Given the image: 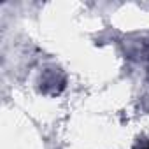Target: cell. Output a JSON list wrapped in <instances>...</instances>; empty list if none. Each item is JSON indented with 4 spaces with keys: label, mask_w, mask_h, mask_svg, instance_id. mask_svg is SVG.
I'll list each match as a JSON object with an SVG mask.
<instances>
[{
    "label": "cell",
    "mask_w": 149,
    "mask_h": 149,
    "mask_svg": "<svg viewBox=\"0 0 149 149\" xmlns=\"http://www.w3.org/2000/svg\"><path fill=\"white\" fill-rule=\"evenodd\" d=\"M140 149H149V144H146L144 147H140Z\"/></svg>",
    "instance_id": "cell-1"
}]
</instances>
